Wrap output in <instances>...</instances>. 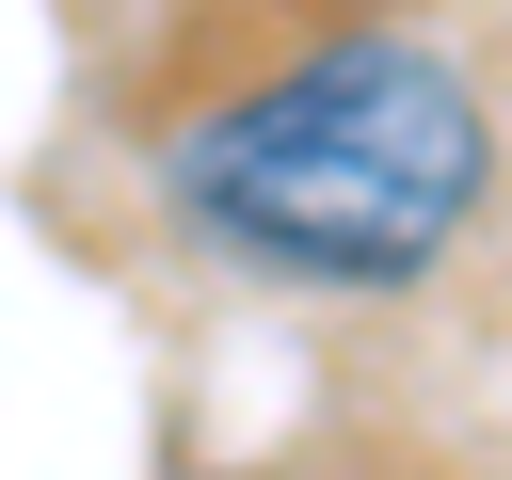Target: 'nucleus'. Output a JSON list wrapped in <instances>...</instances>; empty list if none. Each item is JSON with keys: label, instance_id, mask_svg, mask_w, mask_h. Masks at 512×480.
I'll return each instance as SVG.
<instances>
[{"label": "nucleus", "instance_id": "nucleus-1", "mask_svg": "<svg viewBox=\"0 0 512 480\" xmlns=\"http://www.w3.org/2000/svg\"><path fill=\"white\" fill-rule=\"evenodd\" d=\"M480 192H496V112L480 64L432 32H320L160 128V224L208 272L320 288V304L448 272Z\"/></svg>", "mask_w": 512, "mask_h": 480}]
</instances>
